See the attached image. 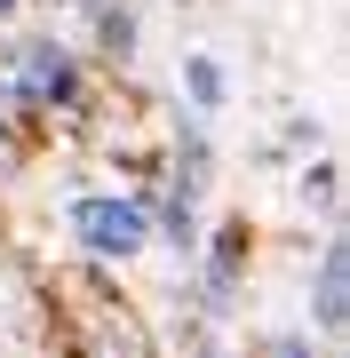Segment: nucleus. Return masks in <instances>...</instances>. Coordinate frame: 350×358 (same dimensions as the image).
<instances>
[{
    "instance_id": "obj_1",
    "label": "nucleus",
    "mask_w": 350,
    "mask_h": 358,
    "mask_svg": "<svg viewBox=\"0 0 350 358\" xmlns=\"http://www.w3.org/2000/svg\"><path fill=\"white\" fill-rule=\"evenodd\" d=\"M88 96V72H80V48L56 32H24L0 64V103L16 112H72Z\"/></svg>"
},
{
    "instance_id": "obj_5",
    "label": "nucleus",
    "mask_w": 350,
    "mask_h": 358,
    "mask_svg": "<svg viewBox=\"0 0 350 358\" xmlns=\"http://www.w3.org/2000/svg\"><path fill=\"white\" fill-rule=\"evenodd\" d=\"M183 103H191V120H207V128L231 112V72H223L215 48H191V56H183Z\"/></svg>"
},
{
    "instance_id": "obj_6",
    "label": "nucleus",
    "mask_w": 350,
    "mask_h": 358,
    "mask_svg": "<svg viewBox=\"0 0 350 358\" xmlns=\"http://www.w3.org/2000/svg\"><path fill=\"white\" fill-rule=\"evenodd\" d=\"M302 199H319L326 223H335V159H311V167H302Z\"/></svg>"
},
{
    "instance_id": "obj_4",
    "label": "nucleus",
    "mask_w": 350,
    "mask_h": 358,
    "mask_svg": "<svg viewBox=\"0 0 350 358\" xmlns=\"http://www.w3.org/2000/svg\"><path fill=\"white\" fill-rule=\"evenodd\" d=\"M88 32H96V56H104V64H136L143 8H136V0H88Z\"/></svg>"
},
{
    "instance_id": "obj_3",
    "label": "nucleus",
    "mask_w": 350,
    "mask_h": 358,
    "mask_svg": "<svg viewBox=\"0 0 350 358\" xmlns=\"http://www.w3.org/2000/svg\"><path fill=\"white\" fill-rule=\"evenodd\" d=\"M311 310H319V334H326V343H342V327H350V239H342V231H326V247H319Z\"/></svg>"
},
{
    "instance_id": "obj_7",
    "label": "nucleus",
    "mask_w": 350,
    "mask_h": 358,
    "mask_svg": "<svg viewBox=\"0 0 350 358\" xmlns=\"http://www.w3.org/2000/svg\"><path fill=\"white\" fill-rule=\"evenodd\" d=\"M16 8H24V0H0V24H8V16H16Z\"/></svg>"
},
{
    "instance_id": "obj_9",
    "label": "nucleus",
    "mask_w": 350,
    "mask_h": 358,
    "mask_svg": "<svg viewBox=\"0 0 350 358\" xmlns=\"http://www.w3.org/2000/svg\"><path fill=\"white\" fill-rule=\"evenodd\" d=\"M72 8H88V0H72Z\"/></svg>"
},
{
    "instance_id": "obj_2",
    "label": "nucleus",
    "mask_w": 350,
    "mask_h": 358,
    "mask_svg": "<svg viewBox=\"0 0 350 358\" xmlns=\"http://www.w3.org/2000/svg\"><path fill=\"white\" fill-rule=\"evenodd\" d=\"M64 231H72V247L88 263H136L143 247H152L136 192H72L64 199Z\"/></svg>"
},
{
    "instance_id": "obj_8",
    "label": "nucleus",
    "mask_w": 350,
    "mask_h": 358,
    "mask_svg": "<svg viewBox=\"0 0 350 358\" xmlns=\"http://www.w3.org/2000/svg\"><path fill=\"white\" fill-rule=\"evenodd\" d=\"M0 159H8V120H0Z\"/></svg>"
}]
</instances>
